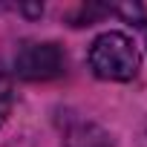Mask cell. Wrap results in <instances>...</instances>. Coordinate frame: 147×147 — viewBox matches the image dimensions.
<instances>
[{
  "mask_svg": "<svg viewBox=\"0 0 147 147\" xmlns=\"http://www.w3.org/2000/svg\"><path fill=\"white\" fill-rule=\"evenodd\" d=\"M90 66L104 81H130L138 72V49L121 32H104L92 40Z\"/></svg>",
  "mask_w": 147,
  "mask_h": 147,
  "instance_id": "6da1fadb",
  "label": "cell"
},
{
  "mask_svg": "<svg viewBox=\"0 0 147 147\" xmlns=\"http://www.w3.org/2000/svg\"><path fill=\"white\" fill-rule=\"evenodd\" d=\"M66 55L58 43H23L15 55V69L20 78L46 81L63 72Z\"/></svg>",
  "mask_w": 147,
  "mask_h": 147,
  "instance_id": "7a4b0ae2",
  "label": "cell"
},
{
  "mask_svg": "<svg viewBox=\"0 0 147 147\" xmlns=\"http://www.w3.org/2000/svg\"><path fill=\"white\" fill-rule=\"evenodd\" d=\"M63 147H113V141H110V136L98 124L75 121L66 130V136H63Z\"/></svg>",
  "mask_w": 147,
  "mask_h": 147,
  "instance_id": "3957f363",
  "label": "cell"
},
{
  "mask_svg": "<svg viewBox=\"0 0 147 147\" xmlns=\"http://www.w3.org/2000/svg\"><path fill=\"white\" fill-rule=\"evenodd\" d=\"M9 107H12V78H9V72L0 66V124L6 121Z\"/></svg>",
  "mask_w": 147,
  "mask_h": 147,
  "instance_id": "277c9868",
  "label": "cell"
}]
</instances>
